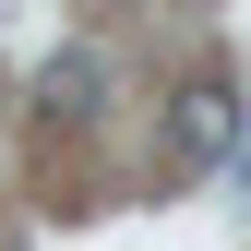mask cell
<instances>
[{"mask_svg": "<svg viewBox=\"0 0 251 251\" xmlns=\"http://www.w3.org/2000/svg\"><path fill=\"white\" fill-rule=\"evenodd\" d=\"M215 155H239V96L215 72H192L168 96V168H215Z\"/></svg>", "mask_w": 251, "mask_h": 251, "instance_id": "1", "label": "cell"}, {"mask_svg": "<svg viewBox=\"0 0 251 251\" xmlns=\"http://www.w3.org/2000/svg\"><path fill=\"white\" fill-rule=\"evenodd\" d=\"M36 96L84 120V108H96V96H108V60H96V48H60V60H48V72H36Z\"/></svg>", "mask_w": 251, "mask_h": 251, "instance_id": "2", "label": "cell"}, {"mask_svg": "<svg viewBox=\"0 0 251 251\" xmlns=\"http://www.w3.org/2000/svg\"><path fill=\"white\" fill-rule=\"evenodd\" d=\"M239 179H251V155H239Z\"/></svg>", "mask_w": 251, "mask_h": 251, "instance_id": "3", "label": "cell"}]
</instances>
